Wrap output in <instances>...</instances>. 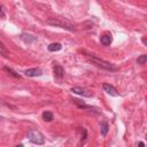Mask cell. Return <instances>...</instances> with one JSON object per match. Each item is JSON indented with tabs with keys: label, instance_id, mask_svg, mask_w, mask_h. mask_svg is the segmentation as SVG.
Masks as SVG:
<instances>
[{
	"label": "cell",
	"instance_id": "13",
	"mask_svg": "<svg viewBox=\"0 0 147 147\" xmlns=\"http://www.w3.org/2000/svg\"><path fill=\"white\" fill-rule=\"evenodd\" d=\"M2 69H3L8 75H10V76H13V77H15V78H20V77H21L20 74H17L16 71H14V70H13L11 68H9V67H6V65H5Z\"/></svg>",
	"mask_w": 147,
	"mask_h": 147
},
{
	"label": "cell",
	"instance_id": "4",
	"mask_svg": "<svg viewBox=\"0 0 147 147\" xmlns=\"http://www.w3.org/2000/svg\"><path fill=\"white\" fill-rule=\"evenodd\" d=\"M70 91L75 94H78V95H82V96H85V98H91L93 96L92 92L87 91L86 88H83V87H79V86H75V87H71Z\"/></svg>",
	"mask_w": 147,
	"mask_h": 147
},
{
	"label": "cell",
	"instance_id": "17",
	"mask_svg": "<svg viewBox=\"0 0 147 147\" xmlns=\"http://www.w3.org/2000/svg\"><path fill=\"white\" fill-rule=\"evenodd\" d=\"M1 18H5V8L2 5H1Z\"/></svg>",
	"mask_w": 147,
	"mask_h": 147
},
{
	"label": "cell",
	"instance_id": "7",
	"mask_svg": "<svg viewBox=\"0 0 147 147\" xmlns=\"http://www.w3.org/2000/svg\"><path fill=\"white\" fill-rule=\"evenodd\" d=\"M21 39L25 44H31V42H33V41L37 40V37H34L33 34H30V33H22L21 34Z\"/></svg>",
	"mask_w": 147,
	"mask_h": 147
},
{
	"label": "cell",
	"instance_id": "5",
	"mask_svg": "<svg viewBox=\"0 0 147 147\" xmlns=\"http://www.w3.org/2000/svg\"><path fill=\"white\" fill-rule=\"evenodd\" d=\"M102 88H103V91L107 92L109 95H111V96H118V92L116 91V88H115L113 85H110V84H108V83H103V84H102Z\"/></svg>",
	"mask_w": 147,
	"mask_h": 147
},
{
	"label": "cell",
	"instance_id": "10",
	"mask_svg": "<svg viewBox=\"0 0 147 147\" xmlns=\"http://www.w3.org/2000/svg\"><path fill=\"white\" fill-rule=\"evenodd\" d=\"M61 48H62V45L60 42H52L47 47V49L49 52H59V51H61Z\"/></svg>",
	"mask_w": 147,
	"mask_h": 147
},
{
	"label": "cell",
	"instance_id": "14",
	"mask_svg": "<svg viewBox=\"0 0 147 147\" xmlns=\"http://www.w3.org/2000/svg\"><path fill=\"white\" fill-rule=\"evenodd\" d=\"M147 62V54H142L137 59V63L138 64H145Z\"/></svg>",
	"mask_w": 147,
	"mask_h": 147
},
{
	"label": "cell",
	"instance_id": "2",
	"mask_svg": "<svg viewBox=\"0 0 147 147\" xmlns=\"http://www.w3.org/2000/svg\"><path fill=\"white\" fill-rule=\"evenodd\" d=\"M46 22H47V24H49V25H52V26L61 28V29L68 30V31H70V32H75V31H76L75 25L71 24L70 22L63 20V18H54V17H51V18H48Z\"/></svg>",
	"mask_w": 147,
	"mask_h": 147
},
{
	"label": "cell",
	"instance_id": "15",
	"mask_svg": "<svg viewBox=\"0 0 147 147\" xmlns=\"http://www.w3.org/2000/svg\"><path fill=\"white\" fill-rule=\"evenodd\" d=\"M0 52H1V55H3V56H8L9 55V53L7 52L6 46H5L3 42H0Z\"/></svg>",
	"mask_w": 147,
	"mask_h": 147
},
{
	"label": "cell",
	"instance_id": "18",
	"mask_svg": "<svg viewBox=\"0 0 147 147\" xmlns=\"http://www.w3.org/2000/svg\"><path fill=\"white\" fill-rule=\"evenodd\" d=\"M138 146H139V147H145V145H144V142H142V141H140V142L138 144Z\"/></svg>",
	"mask_w": 147,
	"mask_h": 147
},
{
	"label": "cell",
	"instance_id": "1",
	"mask_svg": "<svg viewBox=\"0 0 147 147\" xmlns=\"http://www.w3.org/2000/svg\"><path fill=\"white\" fill-rule=\"evenodd\" d=\"M85 55H86V57L93 63V64H95L96 67H99V68H101V69H103V70H108V71H116L118 68L115 65V64H113V63H110V62H108V61H106V60H103V59H101V57H99V56H96L95 54H93V53H88V52H85Z\"/></svg>",
	"mask_w": 147,
	"mask_h": 147
},
{
	"label": "cell",
	"instance_id": "6",
	"mask_svg": "<svg viewBox=\"0 0 147 147\" xmlns=\"http://www.w3.org/2000/svg\"><path fill=\"white\" fill-rule=\"evenodd\" d=\"M24 75L28 77H39L42 75V71L39 68H31V69H26L24 71Z\"/></svg>",
	"mask_w": 147,
	"mask_h": 147
},
{
	"label": "cell",
	"instance_id": "16",
	"mask_svg": "<svg viewBox=\"0 0 147 147\" xmlns=\"http://www.w3.org/2000/svg\"><path fill=\"white\" fill-rule=\"evenodd\" d=\"M86 138H87V131H86V129H82V141H85L86 140Z\"/></svg>",
	"mask_w": 147,
	"mask_h": 147
},
{
	"label": "cell",
	"instance_id": "9",
	"mask_svg": "<svg viewBox=\"0 0 147 147\" xmlns=\"http://www.w3.org/2000/svg\"><path fill=\"white\" fill-rule=\"evenodd\" d=\"M63 75H64L63 68L60 64H55L54 65V76L57 78H61V77H63Z\"/></svg>",
	"mask_w": 147,
	"mask_h": 147
},
{
	"label": "cell",
	"instance_id": "8",
	"mask_svg": "<svg viewBox=\"0 0 147 147\" xmlns=\"http://www.w3.org/2000/svg\"><path fill=\"white\" fill-rule=\"evenodd\" d=\"M111 41H113V38H111V36L108 34V33H107V34H103V36L100 37V42H101L103 46H108V45H110Z\"/></svg>",
	"mask_w": 147,
	"mask_h": 147
},
{
	"label": "cell",
	"instance_id": "20",
	"mask_svg": "<svg viewBox=\"0 0 147 147\" xmlns=\"http://www.w3.org/2000/svg\"><path fill=\"white\" fill-rule=\"evenodd\" d=\"M15 147H23V145H17V146H15Z\"/></svg>",
	"mask_w": 147,
	"mask_h": 147
},
{
	"label": "cell",
	"instance_id": "3",
	"mask_svg": "<svg viewBox=\"0 0 147 147\" xmlns=\"http://www.w3.org/2000/svg\"><path fill=\"white\" fill-rule=\"evenodd\" d=\"M28 138L32 144L36 145H44L45 144V137L42 136V133L36 129H31L28 132Z\"/></svg>",
	"mask_w": 147,
	"mask_h": 147
},
{
	"label": "cell",
	"instance_id": "11",
	"mask_svg": "<svg viewBox=\"0 0 147 147\" xmlns=\"http://www.w3.org/2000/svg\"><path fill=\"white\" fill-rule=\"evenodd\" d=\"M108 131H109V125H108V123H107V122H102V123L100 124V133H101V136H102V137H106L107 133H108Z\"/></svg>",
	"mask_w": 147,
	"mask_h": 147
},
{
	"label": "cell",
	"instance_id": "12",
	"mask_svg": "<svg viewBox=\"0 0 147 147\" xmlns=\"http://www.w3.org/2000/svg\"><path fill=\"white\" fill-rule=\"evenodd\" d=\"M53 118H54V115H53V113H52V111L46 110V111H44V113H42V119H44L45 122H52V121H53Z\"/></svg>",
	"mask_w": 147,
	"mask_h": 147
},
{
	"label": "cell",
	"instance_id": "19",
	"mask_svg": "<svg viewBox=\"0 0 147 147\" xmlns=\"http://www.w3.org/2000/svg\"><path fill=\"white\" fill-rule=\"evenodd\" d=\"M142 42H144L145 45H147V39H146V38H142Z\"/></svg>",
	"mask_w": 147,
	"mask_h": 147
}]
</instances>
